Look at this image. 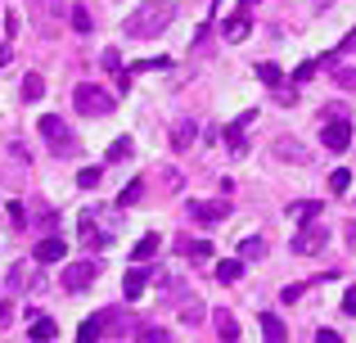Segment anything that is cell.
Here are the masks:
<instances>
[{"mask_svg": "<svg viewBox=\"0 0 356 343\" xmlns=\"http://www.w3.org/2000/svg\"><path fill=\"white\" fill-rule=\"evenodd\" d=\"M212 326H217V335H221V343H239V321L230 317L226 308H217V312H212Z\"/></svg>", "mask_w": 356, "mask_h": 343, "instance_id": "e0dca14e", "label": "cell"}, {"mask_svg": "<svg viewBox=\"0 0 356 343\" xmlns=\"http://www.w3.org/2000/svg\"><path fill=\"white\" fill-rule=\"evenodd\" d=\"M321 141H325V150H334V154H343L352 145V122H343V118H334L330 127L321 131Z\"/></svg>", "mask_w": 356, "mask_h": 343, "instance_id": "9c48e42d", "label": "cell"}, {"mask_svg": "<svg viewBox=\"0 0 356 343\" xmlns=\"http://www.w3.org/2000/svg\"><path fill=\"white\" fill-rule=\"evenodd\" d=\"M352 50H356V32H352V36H343V45H339V54H352Z\"/></svg>", "mask_w": 356, "mask_h": 343, "instance_id": "ee69618b", "label": "cell"}, {"mask_svg": "<svg viewBox=\"0 0 356 343\" xmlns=\"http://www.w3.org/2000/svg\"><path fill=\"white\" fill-rule=\"evenodd\" d=\"M190 217L194 221H226L230 203H190Z\"/></svg>", "mask_w": 356, "mask_h": 343, "instance_id": "ac0fdd59", "label": "cell"}, {"mask_svg": "<svg viewBox=\"0 0 356 343\" xmlns=\"http://www.w3.org/2000/svg\"><path fill=\"white\" fill-rule=\"evenodd\" d=\"M307 289H312V285H289V289L284 294H280V298H284V303H293V298H302V294Z\"/></svg>", "mask_w": 356, "mask_h": 343, "instance_id": "f35d334b", "label": "cell"}, {"mask_svg": "<svg viewBox=\"0 0 356 343\" xmlns=\"http://www.w3.org/2000/svg\"><path fill=\"white\" fill-rule=\"evenodd\" d=\"M348 185H352V172H348V168L330 172V190H334V194H343V190H348Z\"/></svg>", "mask_w": 356, "mask_h": 343, "instance_id": "836d02e7", "label": "cell"}, {"mask_svg": "<svg viewBox=\"0 0 356 343\" xmlns=\"http://www.w3.org/2000/svg\"><path fill=\"white\" fill-rule=\"evenodd\" d=\"M330 244V230L321 226V221H307V226H298V235H293V253L298 257H312V253H321V248Z\"/></svg>", "mask_w": 356, "mask_h": 343, "instance_id": "277c9868", "label": "cell"}, {"mask_svg": "<svg viewBox=\"0 0 356 343\" xmlns=\"http://www.w3.org/2000/svg\"><path fill=\"white\" fill-rule=\"evenodd\" d=\"M316 72H321V59H307V63H298V72H293V81H312Z\"/></svg>", "mask_w": 356, "mask_h": 343, "instance_id": "d590c367", "label": "cell"}, {"mask_svg": "<svg viewBox=\"0 0 356 343\" xmlns=\"http://www.w3.org/2000/svg\"><path fill=\"white\" fill-rule=\"evenodd\" d=\"M252 118H257V113H252V109H248V113H239L235 122L226 127V145H230V154H235V159H243V127H248Z\"/></svg>", "mask_w": 356, "mask_h": 343, "instance_id": "9a60e30c", "label": "cell"}, {"mask_svg": "<svg viewBox=\"0 0 356 343\" xmlns=\"http://www.w3.org/2000/svg\"><path fill=\"white\" fill-rule=\"evenodd\" d=\"M217 280H221V285L243 280V262H239V257H221V262H217Z\"/></svg>", "mask_w": 356, "mask_h": 343, "instance_id": "603a6c76", "label": "cell"}, {"mask_svg": "<svg viewBox=\"0 0 356 343\" xmlns=\"http://www.w3.org/2000/svg\"><path fill=\"white\" fill-rule=\"evenodd\" d=\"M32 5V18L41 32H59L68 23V0H27Z\"/></svg>", "mask_w": 356, "mask_h": 343, "instance_id": "3957f363", "label": "cell"}, {"mask_svg": "<svg viewBox=\"0 0 356 343\" xmlns=\"http://www.w3.org/2000/svg\"><path fill=\"white\" fill-rule=\"evenodd\" d=\"M9 226H14V230H27V208H23V203H9Z\"/></svg>", "mask_w": 356, "mask_h": 343, "instance_id": "e575fe53", "label": "cell"}, {"mask_svg": "<svg viewBox=\"0 0 356 343\" xmlns=\"http://www.w3.org/2000/svg\"><path fill=\"white\" fill-rule=\"evenodd\" d=\"M32 226H36V230H54V212L45 208L41 199H32Z\"/></svg>", "mask_w": 356, "mask_h": 343, "instance_id": "83f0119b", "label": "cell"}, {"mask_svg": "<svg viewBox=\"0 0 356 343\" xmlns=\"http://www.w3.org/2000/svg\"><path fill=\"white\" fill-rule=\"evenodd\" d=\"M257 326H261V339L266 343H289V330H284V321H280L275 312H261Z\"/></svg>", "mask_w": 356, "mask_h": 343, "instance_id": "2e32d148", "label": "cell"}, {"mask_svg": "<svg viewBox=\"0 0 356 343\" xmlns=\"http://www.w3.org/2000/svg\"><path fill=\"white\" fill-rule=\"evenodd\" d=\"M316 343H343V335H334V330H316Z\"/></svg>", "mask_w": 356, "mask_h": 343, "instance_id": "b9f144b4", "label": "cell"}, {"mask_svg": "<svg viewBox=\"0 0 356 343\" xmlns=\"http://www.w3.org/2000/svg\"><path fill=\"white\" fill-rule=\"evenodd\" d=\"M212 5H217V0H212Z\"/></svg>", "mask_w": 356, "mask_h": 343, "instance_id": "681fc988", "label": "cell"}, {"mask_svg": "<svg viewBox=\"0 0 356 343\" xmlns=\"http://www.w3.org/2000/svg\"><path fill=\"white\" fill-rule=\"evenodd\" d=\"M312 5H316V9H330V5H334V0H312Z\"/></svg>", "mask_w": 356, "mask_h": 343, "instance_id": "c3c4849f", "label": "cell"}, {"mask_svg": "<svg viewBox=\"0 0 356 343\" xmlns=\"http://www.w3.org/2000/svg\"><path fill=\"white\" fill-rule=\"evenodd\" d=\"M289 221H298V226H307V221H321V199H298L284 208Z\"/></svg>", "mask_w": 356, "mask_h": 343, "instance_id": "4fadbf2b", "label": "cell"}, {"mask_svg": "<svg viewBox=\"0 0 356 343\" xmlns=\"http://www.w3.org/2000/svg\"><path fill=\"white\" fill-rule=\"evenodd\" d=\"M140 343H172V339H167L163 330H145V335H140Z\"/></svg>", "mask_w": 356, "mask_h": 343, "instance_id": "ab89813d", "label": "cell"}, {"mask_svg": "<svg viewBox=\"0 0 356 343\" xmlns=\"http://www.w3.org/2000/svg\"><path fill=\"white\" fill-rule=\"evenodd\" d=\"M68 257V244H63L59 235H45V239H36V248H32V262H63Z\"/></svg>", "mask_w": 356, "mask_h": 343, "instance_id": "8fae6325", "label": "cell"}, {"mask_svg": "<svg viewBox=\"0 0 356 343\" xmlns=\"http://www.w3.org/2000/svg\"><path fill=\"white\" fill-rule=\"evenodd\" d=\"M131 159V141L127 136H118L113 145H108V154H104V163H127Z\"/></svg>", "mask_w": 356, "mask_h": 343, "instance_id": "4dcf8cb0", "label": "cell"}, {"mask_svg": "<svg viewBox=\"0 0 356 343\" xmlns=\"http://www.w3.org/2000/svg\"><path fill=\"white\" fill-rule=\"evenodd\" d=\"M252 5H257V0H239V9H243V14H248V9H252Z\"/></svg>", "mask_w": 356, "mask_h": 343, "instance_id": "7dc6e473", "label": "cell"}, {"mask_svg": "<svg viewBox=\"0 0 356 343\" xmlns=\"http://www.w3.org/2000/svg\"><path fill=\"white\" fill-rule=\"evenodd\" d=\"M172 18H176V5H172V0H145V5H136L127 14L122 32L136 36V41H149V36H163L167 27H172Z\"/></svg>", "mask_w": 356, "mask_h": 343, "instance_id": "6da1fadb", "label": "cell"}, {"mask_svg": "<svg viewBox=\"0 0 356 343\" xmlns=\"http://www.w3.org/2000/svg\"><path fill=\"white\" fill-rule=\"evenodd\" d=\"M343 312H348V317H356V289L343 294Z\"/></svg>", "mask_w": 356, "mask_h": 343, "instance_id": "60d3db41", "label": "cell"}, {"mask_svg": "<svg viewBox=\"0 0 356 343\" xmlns=\"http://www.w3.org/2000/svg\"><path fill=\"white\" fill-rule=\"evenodd\" d=\"M145 285H149V266H127V276H122V298L127 303H140V294H145Z\"/></svg>", "mask_w": 356, "mask_h": 343, "instance_id": "30bf717a", "label": "cell"}, {"mask_svg": "<svg viewBox=\"0 0 356 343\" xmlns=\"http://www.w3.org/2000/svg\"><path fill=\"white\" fill-rule=\"evenodd\" d=\"M140 199H145V181H127V190L118 194V208H136Z\"/></svg>", "mask_w": 356, "mask_h": 343, "instance_id": "4316f807", "label": "cell"}, {"mask_svg": "<svg viewBox=\"0 0 356 343\" xmlns=\"http://www.w3.org/2000/svg\"><path fill=\"white\" fill-rule=\"evenodd\" d=\"M27 330H32V343H50V339H59V326H54L50 317H36V321H27Z\"/></svg>", "mask_w": 356, "mask_h": 343, "instance_id": "ffe728a7", "label": "cell"}, {"mask_svg": "<svg viewBox=\"0 0 356 343\" xmlns=\"http://www.w3.org/2000/svg\"><path fill=\"white\" fill-rule=\"evenodd\" d=\"M266 239H261V235H243L239 239V262H261V257H266Z\"/></svg>", "mask_w": 356, "mask_h": 343, "instance_id": "d6986e66", "label": "cell"}, {"mask_svg": "<svg viewBox=\"0 0 356 343\" xmlns=\"http://www.w3.org/2000/svg\"><path fill=\"white\" fill-rule=\"evenodd\" d=\"M270 150H275V159H284V163H312L307 145H302V141H293V136H280Z\"/></svg>", "mask_w": 356, "mask_h": 343, "instance_id": "7c38bea8", "label": "cell"}, {"mask_svg": "<svg viewBox=\"0 0 356 343\" xmlns=\"http://www.w3.org/2000/svg\"><path fill=\"white\" fill-rule=\"evenodd\" d=\"M248 32H252V18L248 14H230L226 23H221V41H230V45H239Z\"/></svg>", "mask_w": 356, "mask_h": 343, "instance_id": "5bb4252c", "label": "cell"}, {"mask_svg": "<svg viewBox=\"0 0 356 343\" xmlns=\"http://www.w3.org/2000/svg\"><path fill=\"white\" fill-rule=\"evenodd\" d=\"M194 136H199V122H176L172 127V150H190Z\"/></svg>", "mask_w": 356, "mask_h": 343, "instance_id": "7402d4cb", "label": "cell"}, {"mask_svg": "<svg viewBox=\"0 0 356 343\" xmlns=\"http://www.w3.org/2000/svg\"><path fill=\"white\" fill-rule=\"evenodd\" d=\"M68 23H72V32H81V36L95 32V18H90L86 5H72V9H68Z\"/></svg>", "mask_w": 356, "mask_h": 343, "instance_id": "cb8c5ba5", "label": "cell"}, {"mask_svg": "<svg viewBox=\"0 0 356 343\" xmlns=\"http://www.w3.org/2000/svg\"><path fill=\"white\" fill-rule=\"evenodd\" d=\"M5 63H9V45H0V68H5Z\"/></svg>", "mask_w": 356, "mask_h": 343, "instance_id": "bcb514c9", "label": "cell"}, {"mask_svg": "<svg viewBox=\"0 0 356 343\" xmlns=\"http://www.w3.org/2000/svg\"><path fill=\"white\" fill-rule=\"evenodd\" d=\"M41 95H45V77H41V72H27V77H23V99L36 104Z\"/></svg>", "mask_w": 356, "mask_h": 343, "instance_id": "484cf974", "label": "cell"}, {"mask_svg": "<svg viewBox=\"0 0 356 343\" xmlns=\"http://www.w3.org/2000/svg\"><path fill=\"white\" fill-rule=\"evenodd\" d=\"M257 77H261V81H266V86H270V90H280V86H284V72H280V68H275V63H257Z\"/></svg>", "mask_w": 356, "mask_h": 343, "instance_id": "1f68e13d", "label": "cell"}, {"mask_svg": "<svg viewBox=\"0 0 356 343\" xmlns=\"http://www.w3.org/2000/svg\"><path fill=\"white\" fill-rule=\"evenodd\" d=\"M99 181H104V168H81L77 172V185H81V190H95Z\"/></svg>", "mask_w": 356, "mask_h": 343, "instance_id": "d6a6232c", "label": "cell"}, {"mask_svg": "<svg viewBox=\"0 0 356 343\" xmlns=\"http://www.w3.org/2000/svg\"><path fill=\"white\" fill-rule=\"evenodd\" d=\"M176 248H181L185 257H194V262H208V257H212V244H208V239H176Z\"/></svg>", "mask_w": 356, "mask_h": 343, "instance_id": "44dd1931", "label": "cell"}, {"mask_svg": "<svg viewBox=\"0 0 356 343\" xmlns=\"http://www.w3.org/2000/svg\"><path fill=\"white\" fill-rule=\"evenodd\" d=\"M9 317H14V312H9V303H5V298H0V330H5V326H9Z\"/></svg>", "mask_w": 356, "mask_h": 343, "instance_id": "f6af8a7d", "label": "cell"}, {"mask_svg": "<svg viewBox=\"0 0 356 343\" xmlns=\"http://www.w3.org/2000/svg\"><path fill=\"white\" fill-rule=\"evenodd\" d=\"M104 72H113V77H122V59H118V50H104Z\"/></svg>", "mask_w": 356, "mask_h": 343, "instance_id": "74e56055", "label": "cell"}, {"mask_svg": "<svg viewBox=\"0 0 356 343\" xmlns=\"http://www.w3.org/2000/svg\"><path fill=\"white\" fill-rule=\"evenodd\" d=\"M203 317H208V312H203L199 298H185V303H181V321H185V326H199Z\"/></svg>", "mask_w": 356, "mask_h": 343, "instance_id": "f546056e", "label": "cell"}, {"mask_svg": "<svg viewBox=\"0 0 356 343\" xmlns=\"http://www.w3.org/2000/svg\"><path fill=\"white\" fill-rule=\"evenodd\" d=\"M275 99H280V104H298V90H284V86H280Z\"/></svg>", "mask_w": 356, "mask_h": 343, "instance_id": "7bdbcfd3", "label": "cell"}, {"mask_svg": "<svg viewBox=\"0 0 356 343\" xmlns=\"http://www.w3.org/2000/svg\"><path fill=\"white\" fill-rule=\"evenodd\" d=\"M9 289H14V294H23V289H41V271H36V266L32 262H14V266H9Z\"/></svg>", "mask_w": 356, "mask_h": 343, "instance_id": "ba28073f", "label": "cell"}, {"mask_svg": "<svg viewBox=\"0 0 356 343\" xmlns=\"http://www.w3.org/2000/svg\"><path fill=\"white\" fill-rule=\"evenodd\" d=\"M77 239H81V248H86V253H99V248H108V235L99 230L95 212H81V217H77Z\"/></svg>", "mask_w": 356, "mask_h": 343, "instance_id": "52a82bcc", "label": "cell"}, {"mask_svg": "<svg viewBox=\"0 0 356 343\" xmlns=\"http://www.w3.org/2000/svg\"><path fill=\"white\" fill-rule=\"evenodd\" d=\"M154 253H158V235H145L136 248H131V262H149Z\"/></svg>", "mask_w": 356, "mask_h": 343, "instance_id": "f1b7e54d", "label": "cell"}, {"mask_svg": "<svg viewBox=\"0 0 356 343\" xmlns=\"http://www.w3.org/2000/svg\"><path fill=\"white\" fill-rule=\"evenodd\" d=\"M99 335H104V317H86L77 330V343H99Z\"/></svg>", "mask_w": 356, "mask_h": 343, "instance_id": "d4e9b609", "label": "cell"}, {"mask_svg": "<svg viewBox=\"0 0 356 343\" xmlns=\"http://www.w3.org/2000/svg\"><path fill=\"white\" fill-rule=\"evenodd\" d=\"M113 104H118V99L108 95L104 86H95V81H81V86H72V109H77V113H86V118L113 113Z\"/></svg>", "mask_w": 356, "mask_h": 343, "instance_id": "7a4b0ae2", "label": "cell"}, {"mask_svg": "<svg viewBox=\"0 0 356 343\" xmlns=\"http://www.w3.org/2000/svg\"><path fill=\"white\" fill-rule=\"evenodd\" d=\"M41 136H45V145H50L54 154H68L72 150V131H68V122H63V118H54V113H45L41 122Z\"/></svg>", "mask_w": 356, "mask_h": 343, "instance_id": "8992f818", "label": "cell"}, {"mask_svg": "<svg viewBox=\"0 0 356 343\" xmlns=\"http://www.w3.org/2000/svg\"><path fill=\"white\" fill-rule=\"evenodd\" d=\"M95 276H99L95 257H81V262H68V266H63V289H68V294H81V289H90V285H95Z\"/></svg>", "mask_w": 356, "mask_h": 343, "instance_id": "5b68a950", "label": "cell"}, {"mask_svg": "<svg viewBox=\"0 0 356 343\" xmlns=\"http://www.w3.org/2000/svg\"><path fill=\"white\" fill-rule=\"evenodd\" d=\"M334 81H339L343 90H356V68H334Z\"/></svg>", "mask_w": 356, "mask_h": 343, "instance_id": "8d00e7d4", "label": "cell"}]
</instances>
